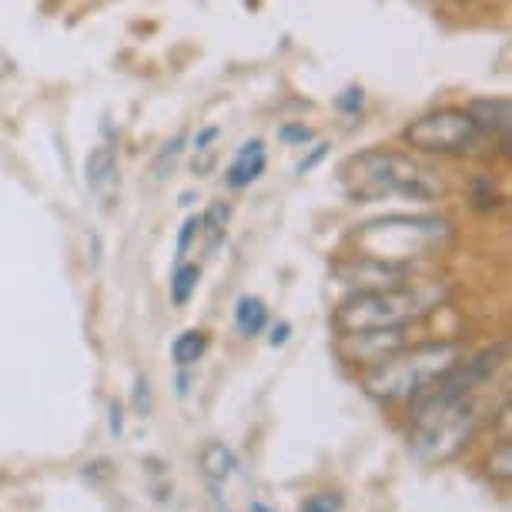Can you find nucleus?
<instances>
[{
  "instance_id": "16",
  "label": "nucleus",
  "mask_w": 512,
  "mask_h": 512,
  "mask_svg": "<svg viewBox=\"0 0 512 512\" xmlns=\"http://www.w3.org/2000/svg\"><path fill=\"white\" fill-rule=\"evenodd\" d=\"M181 151H185V134H175L171 141H164L161 144V151L154 154V161H151V175H154V181H164L175 171V164H178V158H181Z\"/></svg>"
},
{
  "instance_id": "21",
  "label": "nucleus",
  "mask_w": 512,
  "mask_h": 512,
  "mask_svg": "<svg viewBox=\"0 0 512 512\" xmlns=\"http://www.w3.org/2000/svg\"><path fill=\"white\" fill-rule=\"evenodd\" d=\"M315 138V131L308 128L305 121H288V124H282V128H278V141L282 144H292V148H305L308 141Z\"/></svg>"
},
{
  "instance_id": "10",
  "label": "nucleus",
  "mask_w": 512,
  "mask_h": 512,
  "mask_svg": "<svg viewBox=\"0 0 512 512\" xmlns=\"http://www.w3.org/2000/svg\"><path fill=\"white\" fill-rule=\"evenodd\" d=\"M84 185L94 195H108V191L118 185V154H114L111 144H94L84 158Z\"/></svg>"
},
{
  "instance_id": "2",
  "label": "nucleus",
  "mask_w": 512,
  "mask_h": 512,
  "mask_svg": "<svg viewBox=\"0 0 512 512\" xmlns=\"http://www.w3.org/2000/svg\"><path fill=\"white\" fill-rule=\"evenodd\" d=\"M462 359H466V349L456 338L402 345L399 352L385 355L382 362L362 372V389L379 402H412L439 379H446Z\"/></svg>"
},
{
  "instance_id": "4",
  "label": "nucleus",
  "mask_w": 512,
  "mask_h": 512,
  "mask_svg": "<svg viewBox=\"0 0 512 512\" xmlns=\"http://www.w3.org/2000/svg\"><path fill=\"white\" fill-rule=\"evenodd\" d=\"M399 141L412 154L429 158H466L479 148L482 131L466 108H432L412 118L399 131Z\"/></svg>"
},
{
  "instance_id": "23",
  "label": "nucleus",
  "mask_w": 512,
  "mask_h": 512,
  "mask_svg": "<svg viewBox=\"0 0 512 512\" xmlns=\"http://www.w3.org/2000/svg\"><path fill=\"white\" fill-rule=\"evenodd\" d=\"M131 405H134V415H141V419H148V415H151V382L144 379V375H138V379H134Z\"/></svg>"
},
{
  "instance_id": "20",
  "label": "nucleus",
  "mask_w": 512,
  "mask_h": 512,
  "mask_svg": "<svg viewBox=\"0 0 512 512\" xmlns=\"http://www.w3.org/2000/svg\"><path fill=\"white\" fill-rule=\"evenodd\" d=\"M345 499L342 492H315V496H308L298 512H342Z\"/></svg>"
},
{
  "instance_id": "8",
  "label": "nucleus",
  "mask_w": 512,
  "mask_h": 512,
  "mask_svg": "<svg viewBox=\"0 0 512 512\" xmlns=\"http://www.w3.org/2000/svg\"><path fill=\"white\" fill-rule=\"evenodd\" d=\"M472 121L479 124L482 138L496 141L502 154H509V131H512V104L509 98H472L466 104Z\"/></svg>"
},
{
  "instance_id": "26",
  "label": "nucleus",
  "mask_w": 512,
  "mask_h": 512,
  "mask_svg": "<svg viewBox=\"0 0 512 512\" xmlns=\"http://www.w3.org/2000/svg\"><path fill=\"white\" fill-rule=\"evenodd\" d=\"M108 415H111V436H124V405L114 399L111 405H108Z\"/></svg>"
},
{
  "instance_id": "27",
  "label": "nucleus",
  "mask_w": 512,
  "mask_h": 512,
  "mask_svg": "<svg viewBox=\"0 0 512 512\" xmlns=\"http://www.w3.org/2000/svg\"><path fill=\"white\" fill-rule=\"evenodd\" d=\"M288 338H292V325H288V322H278V325H272V335H268V345H272V349H282V345L288 342Z\"/></svg>"
},
{
  "instance_id": "6",
  "label": "nucleus",
  "mask_w": 512,
  "mask_h": 512,
  "mask_svg": "<svg viewBox=\"0 0 512 512\" xmlns=\"http://www.w3.org/2000/svg\"><path fill=\"white\" fill-rule=\"evenodd\" d=\"M332 272L338 282L352 285L355 292L359 288H389V285H402L412 278V265L409 262H389V258H375V255H345L332 265Z\"/></svg>"
},
{
  "instance_id": "12",
  "label": "nucleus",
  "mask_w": 512,
  "mask_h": 512,
  "mask_svg": "<svg viewBox=\"0 0 512 512\" xmlns=\"http://www.w3.org/2000/svg\"><path fill=\"white\" fill-rule=\"evenodd\" d=\"M205 352H208V335L201 332V328H188V332H181L175 342H171V359H175L178 369L198 365L205 359Z\"/></svg>"
},
{
  "instance_id": "24",
  "label": "nucleus",
  "mask_w": 512,
  "mask_h": 512,
  "mask_svg": "<svg viewBox=\"0 0 512 512\" xmlns=\"http://www.w3.org/2000/svg\"><path fill=\"white\" fill-rule=\"evenodd\" d=\"M328 151H332V141H318L315 148L308 151L305 158L295 164V175H308V171H315L318 164H322V161L328 158Z\"/></svg>"
},
{
  "instance_id": "9",
  "label": "nucleus",
  "mask_w": 512,
  "mask_h": 512,
  "mask_svg": "<svg viewBox=\"0 0 512 512\" xmlns=\"http://www.w3.org/2000/svg\"><path fill=\"white\" fill-rule=\"evenodd\" d=\"M265 168H268L265 141L262 138H251V141L241 144V148L235 151V158H231V164L225 168V188L241 191V188L255 185V181L265 175Z\"/></svg>"
},
{
  "instance_id": "30",
  "label": "nucleus",
  "mask_w": 512,
  "mask_h": 512,
  "mask_svg": "<svg viewBox=\"0 0 512 512\" xmlns=\"http://www.w3.org/2000/svg\"><path fill=\"white\" fill-rule=\"evenodd\" d=\"M446 4H469V0H446Z\"/></svg>"
},
{
  "instance_id": "28",
  "label": "nucleus",
  "mask_w": 512,
  "mask_h": 512,
  "mask_svg": "<svg viewBox=\"0 0 512 512\" xmlns=\"http://www.w3.org/2000/svg\"><path fill=\"white\" fill-rule=\"evenodd\" d=\"M178 395H188V375L185 372L178 375Z\"/></svg>"
},
{
  "instance_id": "15",
  "label": "nucleus",
  "mask_w": 512,
  "mask_h": 512,
  "mask_svg": "<svg viewBox=\"0 0 512 512\" xmlns=\"http://www.w3.org/2000/svg\"><path fill=\"white\" fill-rule=\"evenodd\" d=\"M198 282H201V265L178 262V268L171 272V302L188 305L191 295L198 292Z\"/></svg>"
},
{
  "instance_id": "1",
  "label": "nucleus",
  "mask_w": 512,
  "mask_h": 512,
  "mask_svg": "<svg viewBox=\"0 0 512 512\" xmlns=\"http://www.w3.org/2000/svg\"><path fill=\"white\" fill-rule=\"evenodd\" d=\"M342 188L355 205H372L385 198L439 201L446 195V181L439 171L422 164L412 151L369 148L352 154L342 164Z\"/></svg>"
},
{
  "instance_id": "22",
  "label": "nucleus",
  "mask_w": 512,
  "mask_h": 512,
  "mask_svg": "<svg viewBox=\"0 0 512 512\" xmlns=\"http://www.w3.org/2000/svg\"><path fill=\"white\" fill-rule=\"evenodd\" d=\"M198 235H201V215H188L181 221V231H178V262H185V255L198 241Z\"/></svg>"
},
{
  "instance_id": "3",
  "label": "nucleus",
  "mask_w": 512,
  "mask_h": 512,
  "mask_svg": "<svg viewBox=\"0 0 512 512\" xmlns=\"http://www.w3.org/2000/svg\"><path fill=\"white\" fill-rule=\"evenodd\" d=\"M446 282H415L389 288H359L335 308L338 335L369 332V328H409L446 302Z\"/></svg>"
},
{
  "instance_id": "13",
  "label": "nucleus",
  "mask_w": 512,
  "mask_h": 512,
  "mask_svg": "<svg viewBox=\"0 0 512 512\" xmlns=\"http://www.w3.org/2000/svg\"><path fill=\"white\" fill-rule=\"evenodd\" d=\"M231 218V205L228 201H211V205L201 211V235H208V248L215 251L221 241H225V228Z\"/></svg>"
},
{
  "instance_id": "19",
  "label": "nucleus",
  "mask_w": 512,
  "mask_h": 512,
  "mask_svg": "<svg viewBox=\"0 0 512 512\" xmlns=\"http://www.w3.org/2000/svg\"><path fill=\"white\" fill-rule=\"evenodd\" d=\"M362 108H365V88L362 84H349V88H342L335 94V111L338 114H362Z\"/></svg>"
},
{
  "instance_id": "17",
  "label": "nucleus",
  "mask_w": 512,
  "mask_h": 512,
  "mask_svg": "<svg viewBox=\"0 0 512 512\" xmlns=\"http://www.w3.org/2000/svg\"><path fill=\"white\" fill-rule=\"evenodd\" d=\"M469 198H472V208H479V211H489V208L502 205V195L496 191V185H492V178H476V181H472Z\"/></svg>"
},
{
  "instance_id": "5",
  "label": "nucleus",
  "mask_w": 512,
  "mask_h": 512,
  "mask_svg": "<svg viewBox=\"0 0 512 512\" xmlns=\"http://www.w3.org/2000/svg\"><path fill=\"white\" fill-rule=\"evenodd\" d=\"M352 238L359 241V251L379 245L385 238H402V258L409 262L415 255L446 245L452 238V221L439 215H382L355 225Z\"/></svg>"
},
{
  "instance_id": "7",
  "label": "nucleus",
  "mask_w": 512,
  "mask_h": 512,
  "mask_svg": "<svg viewBox=\"0 0 512 512\" xmlns=\"http://www.w3.org/2000/svg\"><path fill=\"white\" fill-rule=\"evenodd\" d=\"M402 345H409L405 328H369V332L338 335L335 352H338V359H342V362L359 365V369H369V365L382 362L385 355L399 352Z\"/></svg>"
},
{
  "instance_id": "25",
  "label": "nucleus",
  "mask_w": 512,
  "mask_h": 512,
  "mask_svg": "<svg viewBox=\"0 0 512 512\" xmlns=\"http://www.w3.org/2000/svg\"><path fill=\"white\" fill-rule=\"evenodd\" d=\"M218 134H221L218 124H208V128H201V131L195 134V138H191V148H195V154L211 151V144L218 141Z\"/></svg>"
},
{
  "instance_id": "14",
  "label": "nucleus",
  "mask_w": 512,
  "mask_h": 512,
  "mask_svg": "<svg viewBox=\"0 0 512 512\" xmlns=\"http://www.w3.org/2000/svg\"><path fill=\"white\" fill-rule=\"evenodd\" d=\"M201 469H205L211 479H228L231 472L238 469V459H235V452L228 446H221V442H208V446L201 449Z\"/></svg>"
},
{
  "instance_id": "29",
  "label": "nucleus",
  "mask_w": 512,
  "mask_h": 512,
  "mask_svg": "<svg viewBox=\"0 0 512 512\" xmlns=\"http://www.w3.org/2000/svg\"><path fill=\"white\" fill-rule=\"evenodd\" d=\"M251 512H275V509H268L265 502H251Z\"/></svg>"
},
{
  "instance_id": "11",
  "label": "nucleus",
  "mask_w": 512,
  "mask_h": 512,
  "mask_svg": "<svg viewBox=\"0 0 512 512\" xmlns=\"http://www.w3.org/2000/svg\"><path fill=\"white\" fill-rule=\"evenodd\" d=\"M235 328L241 338H258L268 328V305L258 295H241L235 302Z\"/></svg>"
},
{
  "instance_id": "18",
  "label": "nucleus",
  "mask_w": 512,
  "mask_h": 512,
  "mask_svg": "<svg viewBox=\"0 0 512 512\" xmlns=\"http://www.w3.org/2000/svg\"><path fill=\"white\" fill-rule=\"evenodd\" d=\"M489 476L492 479H502V482L512 476V442L509 439H499V446L492 449V456H489Z\"/></svg>"
}]
</instances>
